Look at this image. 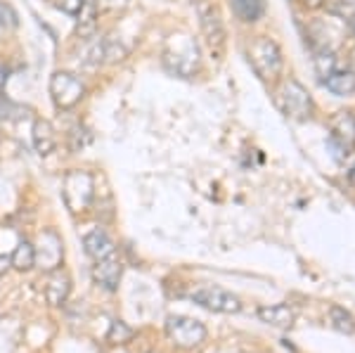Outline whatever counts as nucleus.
Returning <instances> with one entry per match:
<instances>
[{"label":"nucleus","instance_id":"1","mask_svg":"<svg viewBox=\"0 0 355 353\" xmlns=\"http://www.w3.org/2000/svg\"><path fill=\"white\" fill-rule=\"evenodd\" d=\"M199 45L187 33H173L164 48V67L175 76L190 78L199 71Z\"/></svg>","mask_w":355,"mask_h":353},{"label":"nucleus","instance_id":"2","mask_svg":"<svg viewBox=\"0 0 355 353\" xmlns=\"http://www.w3.org/2000/svg\"><path fill=\"white\" fill-rule=\"evenodd\" d=\"M275 102H277V107L282 110L284 117L294 119V121H308L315 112L308 88L294 76L279 81L277 90H275Z\"/></svg>","mask_w":355,"mask_h":353},{"label":"nucleus","instance_id":"3","mask_svg":"<svg viewBox=\"0 0 355 353\" xmlns=\"http://www.w3.org/2000/svg\"><path fill=\"white\" fill-rule=\"evenodd\" d=\"M249 62L263 81H277L284 69V57L279 45L270 36H259L249 45Z\"/></svg>","mask_w":355,"mask_h":353},{"label":"nucleus","instance_id":"4","mask_svg":"<svg viewBox=\"0 0 355 353\" xmlns=\"http://www.w3.org/2000/svg\"><path fill=\"white\" fill-rule=\"evenodd\" d=\"M50 98L57 110H73L85 98V83L71 71H55L50 76Z\"/></svg>","mask_w":355,"mask_h":353},{"label":"nucleus","instance_id":"5","mask_svg":"<svg viewBox=\"0 0 355 353\" xmlns=\"http://www.w3.org/2000/svg\"><path fill=\"white\" fill-rule=\"evenodd\" d=\"M166 334L180 349H197L206 341V327L194 318L168 316L166 318Z\"/></svg>","mask_w":355,"mask_h":353},{"label":"nucleus","instance_id":"6","mask_svg":"<svg viewBox=\"0 0 355 353\" xmlns=\"http://www.w3.org/2000/svg\"><path fill=\"white\" fill-rule=\"evenodd\" d=\"M194 304L204 306L209 311H216V313H239L242 311V301L239 297H234L232 292L227 289H220V287H197L187 294Z\"/></svg>","mask_w":355,"mask_h":353},{"label":"nucleus","instance_id":"7","mask_svg":"<svg viewBox=\"0 0 355 353\" xmlns=\"http://www.w3.org/2000/svg\"><path fill=\"white\" fill-rule=\"evenodd\" d=\"M329 147L336 159H343V157L351 155V150L355 147V117L353 114L339 112L334 119H331Z\"/></svg>","mask_w":355,"mask_h":353},{"label":"nucleus","instance_id":"8","mask_svg":"<svg viewBox=\"0 0 355 353\" xmlns=\"http://www.w3.org/2000/svg\"><path fill=\"white\" fill-rule=\"evenodd\" d=\"M95 187H93V178L83 171H73V173L67 175L64 180V199H69L67 207L71 212H83L88 209L90 199L95 195Z\"/></svg>","mask_w":355,"mask_h":353},{"label":"nucleus","instance_id":"9","mask_svg":"<svg viewBox=\"0 0 355 353\" xmlns=\"http://www.w3.org/2000/svg\"><path fill=\"white\" fill-rule=\"evenodd\" d=\"M199 24H202V33L206 38V43L211 45L214 53H220L223 45H225V24L220 19V12L216 5L209 3H199Z\"/></svg>","mask_w":355,"mask_h":353},{"label":"nucleus","instance_id":"10","mask_svg":"<svg viewBox=\"0 0 355 353\" xmlns=\"http://www.w3.org/2000/svg\"><path fill=\"white\" fill-rule=\"evenodd\" d=\"M33 249H36V264H41V268H45V270L60 268L64 249H62V240L55 235L53 230L41 232V237H38V247H33Z\"/></svg>","mask_w":355,"mask_h":353},{"label":"nucleus","instance_id":"11","mask_svg":"<svg viewBox=\"0 0 355 353\" xmlns=\"http://www.w3.org/2000/svg\"><path fill=\"white\" fill-rule=\"evenodd\" d=\"M121 273H123V266L121 261L116 259V254L110 256V259H102V261H95L93 266V277L100 287H105L107 292H114L121 282Z\"/></svg>","mask_w":355,"mask_h":353},{"label":"nucleus","instance_id":"12","mask_svg":"<svg viewBox=\"0 0 355 353\" xmlns=\"http://www.w3.org/2000/svg\"><path fill=\"white\" fill-rule=\"evenodd\" d=\"M83 247H85V254H88L93 261L110 259V256L116 254L114 240L107 235L105 230H102V227H95V230H90L88 235L83 237Z\"/></svg>","mask_w":355,"mask_h":353},{"label":"nucleus","instance_id":"13","mask_svg":"<svg viewBox=\"0 0 355 353\" xmlns=\"http://www.w3.org/2000/svg\"><path fill=\"white\" fill-rule=\"evenodd\" d=\"M256 313H259L261 322H266V325H270V327H279V329H289L296 320L294 309L287 304H266V306H259Z\"/></svg>","mask_w":355,"mask_h":353},{"label":"nucleus","instance_id":"14","mask_svg":"<svg viewBox=\"0 0 355 353\" xmlns=\"http://www.w3.org/2000/svg\"><path fill=\"white\" fill-rule=\"evenodd\" d=\"M69 292H71V280H69L67 273L60 268L50 270L48 280H45V299H48V304L62 306L67 301Z\"/></svg>","mask_w":355,"mask_h":353},{"label":"nucleus","instance_id":"15","mask_svg":"<svg viewBox=\"0 0 355 353\" xmlns=\"http://www.w3.org/2000/svg\"><path fill=\"white\" fill-rule=\"evenodd\" d=\"M322 83L327 85V90L339 95V98H348V95L355 93V71L339 69V67H336L334 71H329L327 76L322 78Z\"/></svg>","mask_w":355,"mask_h":353},{"label":"nucleus","instance_id":"16","mask_svg":"<svg viewBox=\"0 0 355 353\" xmlns=\"http://www.w3.org/2000/svg\"><path fill=\"white\" fill-rule=\"evenodd\" d=\"M97 19H100V10H97L95 0H85L81 12L76 15V36L81 38V41L95 38Z\"/></svg>","mask_w":355,"mask_h":353},{"label":"nucleus","instance_id":"17","mask_svg":"<svg viewBox=\"0 0 355 353\" xmlns=\"http://www.w3.org/2000/svg\"><path fill=\"white\" fill-rule=\"evenodd\" d=\"M31 133H33V147H36V152L41 157H48L57 147L55 128H53V123L45 121V119H36V121H33Z\"/></svg>","mask_w":355,"mask_h":353},{"label":"nucleus","instance_id":"18","mask_svg":"<svg viewBox=\"0 0 355 353\" xmlns=\"http://www.w3.org/2000/svg\"><path fill=\"white\" fill-rule=\"evenodd\" d=\"M234 17L244 24H256L266 15V0H230Z\"/></svg>","mask_w":355,"mask_h":353},{"label":"nucleus","instance_id":"19","mask_svg":"<svg viewBox=\"0 0 355 353\" xmlns=\"http://www.w3.org/2000/svg\"><path fill=\"white\" fill-rule=\"evenodd\" d=\"M10 266L17 270H31L36 266V249L31 242H19L10 256Z\"/></svg>","mask_w":355,"mask_h":353},{"label":"nucleus","instance_id":"20","mask_svg":"<svg viewBox=\"0 0 355 353\" xmlns=\"http://www.w3.org/2000/svg\"><path fill=\"white\" fill-rule=\"evenodd\" d=\"M324 8L329 15L346 21V26L355 33V0H324Z\"/></svg>","mask_w":355,"mask_h":353},{"label":"nucleus","instance_id":"21","mask_svg":"<svg viewBox=\"0 0 355 353\" xmlns=\"http://www.w3.org/2000/svg\"><path fill=\"white\" fill-rule=\"evenodd\" d=\"M329 320H331V325L339 329V332H346V334L355 332L353 316L346 309H341V306H331V309H329Z\"/></svg>","mask_w":355,"mask_h":353},{"label":"nucleus","instance_id":"22","mask_svg":"<svg viewBox=\"0 0 355 353\" xmlns=\"http://www.w3.org/2000/svg\"><path fill=\"white\" fill-rule=\"evenodd\" d=\"M83 62L88 67H100L102 62H107L105 60V38H97V41L90 45L88 53H85V57H83Z\"/></svg>","mask_w":355,"mask_h":353},{"label":"nucleus","instance_id":"23","mask_svg":"<svg viewBox=\"0 0 355 353\" xmlns=\"http://www.w3.org/2000/svg\"><path fill=\"white\" fill-rule=\"evenodd\" d=\"M107 339L112 341V344H125L128 339H133V329H130L125 322L121 320H116V322H112V327H110V334H107Z\"/></svg>","mask_w":355,"mask_h":353},{"label":"nucleus","instance_id":"24","mask_svg":"<svg viewBox=\"0 0 355 353\" xmlns=\"http://www.w3.org/2000/svg\"><path fill=\"white\" fill-rule=\"evenodd\" d=\"M0 26H5V28L19 26V17H17L15 8L10 3H0Z\"/></svg>","mask_w":355,"mask_h":353},{"label":"nucleus","instance_id":"25","mask_svg":"<svg viewBox=\"0 0 355 353\" xmlns=\"http://www.w3.org/2000/svg\"><path fill=\"white\" fill-rule=\"evenodd\" d=\"M83 3L85 0H57V10H62L64 15H71V17H76L78 12H81V8H83Z\"/></svg>","mask_w":355,"mask_h":353},{"label":"nucleus","instance_id":"26","mask_svg":"<svg viewBox=\"0 0 355 353\" xmlns=\"http://www.w3.org/2000/svg\"><path fill=\"white\" fill-rule=\"evenodd\" d=\"M95 5L100 12H116L128 5V0H95Z\"/></svg>","mask_w":355,"mask_h":353},{"label":"nucleus","instance_id":"27","mask_svg":"<svg viewBox=\"0 0 355 353\" xmlns=\"http://www.w3.org/2000/svg\"><path fill=\"white\" fill-rule=\"evenodd\" d=\"M303 5H306L308 10H318V8H322L324 5V0H301Z\"/></svg>","mask_w":355,"mask_h":353},{"label":"nucleus","instance_id":"28","mask_svg":"<svg viewBox=\"0 0 355 353\" xmlns=\"http://www.w3.org/2000/svg\"><path fill=\"white\" fill-rule=\"evenodd\" d=\"M5 270H8V261H5L3 256H0V277L5 275Z\"/></svg>","mask_w":355,"mask_h":353},{"label":"nucleus","instance_id":"29","mask_svg":"<svg viewBox=\"0 0 355 353\" xmlns=\"http://www.w3.org/2000/svg\"><path fill=\"white\" fill-rule=\"evenodd\" d=\"M348 180H351V185H355V166L348 171Z\"/></svg>","mask_w":355,"mask_h":353}]
</instances>
